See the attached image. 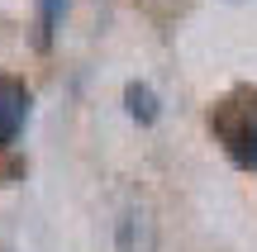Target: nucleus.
<instances>
[{
	"label": "nucleus",
	"instance_id": "nucleus-5",
	"mask_svg": "<svg viewBox=\"0 0 257 252\" xmlns=\"http://www.w3.org/2000/svg\"><path fill=\"white\" fill-rule=\"evenodd\" d=\"M62 5L67 0H38V38H43V43H53V29H57V19H62Z\"/></svg>",
	"mask_w": 257,
	"mask_h": 252
},
{
	"label": "nucleus",
	"instance_id": "nucleus-1",
	"mask_svg": "<svg viewBox=\"0 0 257 252\" xmlns=\"http://www.w3.org/2000/svg\"><path fill=\"white\" fill-rule=\"evenodd\" d=\"M210 129H214V138H219L224 157H229L238 171L257 167V91L233 86L224 100H214Z\"/></svg>",
	"mask_w": 257,
	"mask_h": 252
},
{
	"label": "nucleus",
	"instance_id": "nucleus-3",
	"mask_svg": "<svg viewBox=\"0 0 257 252\" xmlns=\"http://www.w3.org/2000/svg\"><path fill=\"white\" fill-rule=\"evenodd\" d=\"M24 119H29V91H24V81L0 76V148H10V143L19 138Z\"/></svg>",
	"mask_w": 257,
	"mask_h": 252
},
{
	"label": "nucleus",
	"instance_id": "nucleus-4",
	"mask_svg": "<svg viewBox=\"0 0 257 252\" xmlns=\"http://www.w3.org/2000/svg\"><path fill=\"white\" fill-rule=\"evenodd\" d=\"M124 110H128V119H138V124L148 129V124H157L162 105H157L153 86H143V81H128V86H124Z\"/></svg>",
	"mask_w": 257,
	"mask_h": 252
},
{
	"label": "nucleus",
	"instance_id": "nucleus-2",
	"mask_svg": "<svg viewBox=\"0 0 257 252\" xmlns=\"http://www.w3.org/2000/svg\"><path fill=\"white\" fill-rule=\"evenodd\" d=\"M157 247V228L153 214L143 205H128L119 219H114V252H153Z\"/></svg>",
	"mask_w": 257,
	"mask_h": 252
}]
</instances>
